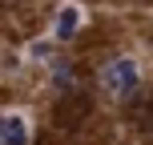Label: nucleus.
Instances as JSON below:
<instances>
[{
	"mask_svg": "<svg viewBox=\"0 0 153 145\" xmlns=\"http://www.w3.org/2000/svg\"><path fill=\"white\" fill-rule=\"evenodd\" d=\"M0 145H28V121L20 113H0Z\"/></svg>",
	"mask_w": 153,
	"mask_h": 145,
	"instance_id": "nucleus-2",
	"label": "nucleus"
},
{
	"mask_svg": "<svg viewBox=\"0 0 153 145\" xmlns=\"http://www.w3.org/2000/svg\"><path fill=\"white\" fill-rule=\"evenodd\" d=\"M137 81H141V69L129 57H117V61H109L105 69H101V85H105L113 97H129V93L137 89Z\"/></svg>",
	"mask_w": 153,
	"mask_h": 145,
	"instance_id": "nucleus-1",
	"label": "nucleus"
},
{
	"mask_svg": "<svg viewBox=\"0 0 153 145\" xmlns=\"http://www.w3.org/2000/svg\"><path fill=\"white\" fill-rule=\"evenodd\" d=\"M89 109H93V101L85 97V93H73L69 101H61V105H56V113H61L56 121H61V125H76V121H85V113H89Z\"/></svg>",
	"mask_w": 153,
	"mask_h": 145,
	"instance_id": "nucleus-3",
	"label": "nucleus"
},
{
	"mask_svg": "<svg viewBox=\"0 0 153 145\" xmlns=\"http://www.w3.org/2000/svg\"><path fill=\"white\" fill-rule=\"evenodd\" d=\"M76 28H81V8H73V4H69V8H61V12H56V36L69 40Z\"/></svg>",
	"mask_w": 153,
	"mask_h": 145,
	"instance_id": "nucleus-4",
	"label": "nucleus"
}]
</instances>
